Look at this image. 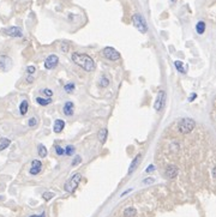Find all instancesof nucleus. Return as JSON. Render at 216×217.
<instances>
[{
    "mask_svg": "<svg viewBox=\"0 0 216 217\" xmlns=\"http://www.w3.org/2000/svg\"><path fill=\"white\" fill-rule=\"evenodd\" d=\"M41 169H42V163H41V161L34 159V161L31 162V168H30L29 173L31 174V175H37V174L41 172Z\"/></svg>",
    "mask_w": 216,
    "mask_h": 217,
    "instance_id": "obj_9",
    "label": "nucleus"
},
{
    "mask_svg": "<svg viewBox=\"0 0 216 217\" xmlns=\"http://www.w3.org/2000/svg\"><path fill=\"white\" fill-rule=\"evenodd\" d=\"M196 129V122L192 119H181L176 122V130L181 134H188Z\"/></svg>",
    "mask_w": 216,
    "mask_h": 217,
    "instance_id": "obj_2",
    "label": "nucleus"
},
{
    "mask_svg": "<svg viewBox=\"0 0 216 217\" xmlns=\"http://www.w3.org/2000/svg\"><path fill=\"white\" fill-rule=\"evenodd\" d=\"M12 67V60L9 57H0V69L2 71H9Z\"/></svg>",
    "mask_w": 216,
    "mask_h": 217,
    "instance_id": "obj_8",
    "label": "nucleus"
},
{
    "mask_svg": "<svg viewBox=\"0 0 216 217\" xmlns=\"http://www.w3.org/2000/svg\"><path fill=\"white\" fill-rule=\"evenodd\" d=\"M53 196H54V194H53L52 192H46V193H43V198H44L46 200H49Z\"/></svg>",
    "mask_w": 216,
    "mask_h": 217,
    "instance_id": "obj_27",
    "label": "nucleus"
},
{
    "mask_svg": "<svg viewBox=\"0 0 216 217\" xmlns=\"http://www.w3.org/2000/svg\"><path fill=\"white\" fill-rule=\"evenodd\" d=\"M55 152H57L59 156H61V155L65 154V149H63L60 145H57V146H55Z\"/></svg>",
    "mask_w": 216,
    "mask_h": 217,
    "instance_id": "obj_26",
    "label": "nucleus"
},
{
    "mask_svg": "<svg viewBox=\"0 0 216 217\" xmlns=\"http://www.w3.org/2000/svg\"><path fill=\"white\" fill-rule=\"evenodd\" d=\"M154 182V179L153 178H148V179H144L143 184H153Z\"/></svg>",
    "mask_w": 216,
    "mask_h": 217,
    "instance_id": "obj_31",
    "label": "nucleus"
},
{
    "mask_svg": "<svg viewBox=\"0 0 216 217\" xmlns=\"http://www.w3.org/2000/svg\"><path fill=\"white\" fill-rule=\"evenodd\" d=\"M27 80H28V83H31V82L34 80V78H32V77H28V78H27Z\"/></svg>",
    "mask_w": 216,
    "mask_h": 217,
    "instance_id": "obj_36",
    "label": "nucleus"
},
{
    "mask_svg": "<svg viewBox=\"0 0 216 217\" xmlns=\"http://www.w3.org/2000/svg\"><path fill=\"white\" fill-rule=\"evenodd\" d=\"M81 161H82V159H81L79 156H76V157H74V159H73V162H72V166H77V164L81 162Z\"/></svg>",
    "mask_w": 216,
    "mask_h": 217,
    "instance_id": "obj_29",
    "label": "nucleus"
},
{
    "mask_svg": "<svg viewBox=\"0 0 216 217\" xmlns=\"http://www.w3.org/2000/svg\"><path fill=\"white\" fill-rule=\"evenodd\" d=\"M5 32H6L9 36H12V37H22V36H23L22 30L19 29V28H17V27H11V28L5 30Z\"/></svg>",
    "mask_w": 216,
    "mask_h": 217,
    "instance_id": "obj_10",
    "label": "nucleus"
},
{
    "mask_svg": "<svg viewBox=\"0 0 216 217\" xmlns=\"http://www.w3.org/2000/svg\"><path fill=\"white\" fill-rule=\"evenodd\" d=\"M42 91H43V94H44V95H47L48 97H51V96L53 95V91H52L51 89H44V90H42Z\"/></svg>",
    "mask_w": 216,
    "mask_h": 217,
    "instance_id": "obj_28",
    "label": "nucleus"
},
{
    "mask_svg": "<svg viewBox=\"0 0 216 217\" xmlns=\"http://www.w3.org/2000/svg\"><path fill=\"white\" fill-rule=\"evenodd\" d=\"M107 133H108L107 129H101V130L99 131V133H97V138H99V140L101 142V144H103V143L106 142Z\"/></svg>",
    "mask_w": 216,
    "mask_h": 217,
    "instance_id": "obj_15",
    "label": "nucleus"
},
{
    "mask_svg": "<svg viewBox=\"0 0 216 217\" xmlns=\"http://www.w3.org/2000/svg\"><path fill=\"white\" fill-rule=\"evenodd\" d=\"M165 103H166V92L165 91H160L157 95V99L155 101V104H154V108L156 110H161V109H163Z\"/></svg>",
    "mask_w": 216,
    "mask_h": 217,
    "instance_id": "obj_7",
    "label": "nucleus"
},
{
    "mask_svg": "<svg viewBox=\"0 0 216 217\" xmlns=\"http://www.w3.org/2000/svg\"><path fill=\"white\" fill-rule=\"evenodd\" d=\"M30 217H46V214L42 212V214H41V215H39V216H37V215H32V216H30Z\"/></svg>",
    "mask_w": 216,
    "mask_h": 217,
    "instance_id": "obj_34",
    "label": "nucleus"
},
{
    "mask_svg": "<svg viewBox=\"0 0 216 217\" xmlns=\"http://www.w3.org/2000/svg\"><path fill=\"white\" fill-rule=\"evenodd\" d=\"M179 173V170H178V168L175 167V166H169V167H167L166 168V178H168V179H173V178H175L176 175Z\"/></svg>",
    "mask_w": 216,
    "mask_h": 217,
    "instance_id": "obj_11",
    "label": "nucleus"
},
{
    "mask_svg": "<svg viewBox=\"0 0 216 217\" xmlns=\"http://www.w3.org/2000/svg\"><path fill=\"white\" fill-rule=\"evenodd\" d=\"M27 72H28L29 74H32V73L35 72V67H34V66H28V67H27Z\"/></svg>",
    "mask_w": 216,
    "mask_h": 217,
    "instance_id": "obj_30",
    "label": "nucleus"
},
{
    "mask_svg": "<svg viewBox=\"0 0 216 217\" xmlns=\"http://www.w3.org/2000/svg\"><path fill=\"white\" fill-rule=\"evenodd\" d=\"M28 108H29V103L28 101H22L21 103V106H19V112H21V114L22 115H25L27 114V112H28Z\"/></svg>",
    "mask_w": 216,
    "mask_h": 217,
    "instance_id": "obj_16",
    "label": "nucleus"
},
{
    "mask_svg": "<svg viewBox=\"0 0 216 217\" xmlns=\"http://www.w3.org/2000/svg\"><path fill=\"white\" fill-rule=\"evenodd\" d=\"M58 62H59V58L55 54H51V55L47 57L46 61H44V67L47 70H52V69H54L57 66Z\"/></svg>",
    "mask_w": 216,
    "mask_h": 217,
    "instance_id": "obj_6",
    "label": "nucleus"
},
{
    "mask_svg": "<svg viewBox=\"0 0 216 217\" xmlns=\"http://www.w3.org/2000/svg\"><path fill=\"white\" fill-rule=\"evenodd\" d=\"M64 127H65V121L64 120H55V122H54V132L55 133H60L61 131L64 130Z\"/></svg>",
    "mask_w": 216,
    "mask_h": 217,
    "instance_id": "obj_13",
    "label": "nucleus"
},
{
    "mask_svg": "<svg viewBox=\"0 0 216 217\" xmlns=\"http://www.w3.org/2000/svg\"><path fill=\"white\" fill-rule=\"evenodd\" d=\"M108 84H109V80H108V78H106V77H102V78L100 79V85L102 88L108 87Z\"/></svg>",
    "mask_w": 216,
    "mask_h": 217,
    "instance_id": "obj_23",
    "label": "nucleus"
},
{
    "mask_svg": "<svg viewBox=\"0 0 216 217\" xmlns=\"http://www.w3.org/2000/svg\"><path fill=\"white\" fill-rule=\"evenodd\" d=\"M175 1H176V0H172V2H175Z\"/></svg>",
    "mask_w": 216,
    "mask_h": 217,
    "instance_id": "obj_37",
    "label": "nucleus"
},
{
    "mask_svg": "<svg viewBox=\"0 0 216 217\" xmlns=\"http://www.w3.org/2000/svg\"><path fill=\"white\" fill-rule=\"evenodd\" d=\"M132 23H133V25L139 30L141 32L145 34V32L148 31V25H146L145 19L143 18V16L142 15H139V13L133 15V17H132Z\"/></svg>",
    "mask_w": 216,
    "mask_h": 217,
    "instance_id": "obj_3",
    "label": "nucleus"
},
{
    "mask_svg": "<svg viewBox=\"0 0 216 217\" xmlns=\"http://www.w3.org/2000/svg\"><path fill=\"white\" fill-rule=\"evenodd\" d=\"M174 66H175V69L180 73H186V69L184 67V64H183L181 61H179V60L174 61Z\"/></svg>",
    "mask_w": 216,
    "mask_h": 217,
    "instance_id": "obj_17",
    "label": "nucleus"
},
{
    "mask_svg": "<svg viewBox=\"0 0 216 217\" xmlns=\"http://www.w3.org/2000/svg\"><path fill=\"white\" fill-rule=\"evenodd\" d=\"M64 89H65V91H66V92H72V91H73V89H74V84L69 83V84H66V85L64 87Z\"/></svg>",
    "mask_w": 216,
    "mask_h": 217,
    "instance_id": "obj_25",
    "label": "nucleus"
},
{
    "mask_svg": "<svg viewBox=\"0 0 216 217\" xmlns=\"http://www.w3.org/2000/svg\"><path fill=\"white\" fill-rule=\"evenodd\" d=\"M74 152V146H72V145H67L66 146V149H65V154L67 155V156H72V154Z\"/></svg>",
    "mask_w": 216,
    "mask_h": 217,
    "instance_id": "obj_22",
    "label": "nucleus"
},
{
    "mask_svg": "<svg viewBox=\"0 0 216 217\" xmlns=\"http://www.w3.org/2000/svg\"><path fill=\"white\" fill-rule=\"evenodd\" d=\"M72 60L74 64H77L78 66H81L83 70H85L88 72L94 71L96 67V64L93 59L90 58L86 54H82V53H73L72 54Z\"/></svg>",
    "mask_w": 216,
    "mask_h": 217,
    "instance_id": "obj_1",
    "label": "nucleus"
},
{
    "mask_svg": "<svg viewBox=\"0 0 216 217\" xmlns=\"http://www.w3.org/2000/svg\"><path fill=\"white\" fill-rule=\"evenodd\" d=\"M196 31L199 34V35H202L204 31H205V23L204 22H198L197 23V25H196Z\"/></svg>",
    "mask_w": 216,
    "mask_h": 217,
    "instance_id": "obj_18",
    "label": "nucleus"
},
{
    "mask_svg": "<svg viewBox=\"0 0 216 217\" xmlns=\"http://www.w3.org/2000/svg\"><path fill=\"white\" fill-rule=\"evenodd\" d=\"M37 152H39V156H40V157H46V156H47V149H46V146L40 144L39 148H37Z\"/></svg>",
    "mask_w": 216,
    "mask_h": 217,
    "instance_id": "obj_19",
    "label": "nucleus"
},
{
    "mask_svg": "<svg viewBox=\"0 0 216 217\" xmlns=\"http://www.w3.org/2000/svg\"><path fill=\"white\" fill-rule=\"evenodd\" d=\"M29 126H30V127H34V126H36V125H37V118H34V116H32V118H30V119H29Z\"/></svg>",
    "mask_w": 216,
    "mask_h": 217,
    "instance_id": "obj_24",
    "label": "nucleus"
},
{
    "mask_svg": "<svg viewBox=\"0 0 216 217\" xmlns=\"http://www.w3.org/2000/svg\"><path fill=\"white\" fill-rule=\"evenodd\" d=\"M10 139H7V138H1V140H0V151H2V150H5L9 145H10Z\"/></svg>",
    "mask_w": 216,
    "mask_h": 217,
    "instance_id": "obj_20",
    "label": "nucleus"
},
{
    "mask_svg": "<svg viewBox=\"0 0 216 217\" xmlns=\"http://www.w3.org/2000/svg\"><path fill=\"white\" fill-rule=\"evenodd\" d=\"M64 114L70 116L73 114V103L72 102H66L64 106Z\"/></svg>",
    "mask_w": 216,
    "mask_h": 217,
    "instance_id": "obj_14",
    "label": "nucleus"
},
{
    "mask_svg": "<svg viewBox=\"0 0 216 217\" xmlns=\"http://www.w3.org/2000/svg\"><path fill=\"white\" fill-rule=\"evenodd\" d=\"M103 55L107 59L112 60V61H115V60H119V59H120L119 52H116L114 48H112V47H106V48L103 49Z\"/></svg>",
    "mask_w": 216,
    "mask_h": 217,
    "instance_id": "obj_5",
    "label": "nucleus"
},
{
    "mask_svg": "<svg viewBox=\"0 0 216 217\" xmlns=\"http://www.w3.org/2000/svg\"><path fill=\"white\" fill-rule=\"evenodd\" d=\"M196 96H197V95H196V94H192V95H191V97H190V101H191V102L193 101V100H195V99H196Z\"/></svg>",
    "mask_w": 216,
    "mask_h": 217,
    "instance_id": "obj_35",
    "label": "nucleus"
},
{
    "mask_svg": "<svg viewBox=\"0 0 216 217\" xmlns=\"http://www.w3.org/2000/svg\"><path fill=\"white\" fill-rule=\"evenodd\" d=\"M81 179H82V175H81V174L79 173L74 174L71 179H70V180H67V182L65 184V191H66V192H69V193L74 192V189L77 188L78 184H79V181H81Z\"/></svg>",
    "mask_w": 216,
    "mask_h": 217,
    "instance_id": "obj_4",
    "label": "nucleus"
},
{
    "mask_svg": "<svg viewBox=\"0 0 216 217\" xmlns=\"http://www.w3.org/2000/svg\"><path fill=\"white\" fill-rule=\"evenodd\" d=\"M153 170H155V166H150L149 168H146V169H145V172H146V173H151Z\"/></svg>",
    "mask_w": 216,
    "mask_h": 217,
    "instance_id": "obj_32",
    "label": "nucleus"
},
{
    "mask_svg": "<svg viewBox=\"0 0 216 217\" xmlns=\"http://www.w3.org/2000/svg\"><path fill=\"white\" fill-rule=\"evenodd\" d=\"M141 155H137L135 159H133V161L131 162V164H130V168H129V174H132L135 170H136V168L138 167V164H139V162H141Z\"/></svg>",
    "mask_w": 216,
    "mask_h": 217,
    "instance_id": "obj_12",
    "label": "nucleus"
},
{
    "mask_svg": "<svg viewBox=\"0 0 216 217\" xmlns=\"http://www.w3.org/2000/svg\"><path fill=\"white\" fill-rule=\"evenodd\" d=\"M61 49H63L64 52H67V49H69L67 44H66V43H63V44H61Z\"/></svg>",
    "mask_w": 216,
    "mask_h": 217,
    "instance_id": "obj_33",
    "label": "nucleus"
},
{
    "mask_svg": "<svg viewBox=\"0 0 216 217\" xmlns=\"http://www.w3.org/2000/svg\"><path fill=\"white\" fill-rule=\"evenodd\" d=\"M36 102L39 103V104H41V106H47V104H49L52 100L51 99H42V97H36Z\"/></svg>",
    "mask_w": 216,
    "mask_h": 217,
    "instance_id": "obj_21",
    "label": "nucleus"
}]
</instances>
